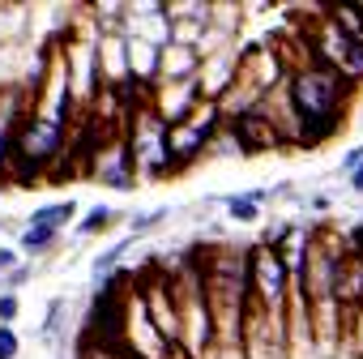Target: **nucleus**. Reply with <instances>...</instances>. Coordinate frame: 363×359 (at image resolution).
<instances>
[{"label":"nucleus","instance_id":"nucleus-12","mask_svg":"<svg viewBox=\"0 0 363 359\" xmlns=\"http://www.w3.org/2000/svg\"><path fill=\"white\" fill-rule=\"evenodd\" d=\"M65 308H69V299H65V295H56V299L48 304V321H43V329H39V338H43V342H56V329H60V321H65Z\"/></svg>","mask_w":363,"mask_h":359},{"label":"nucleus","instance_id":"nucleus-15","mask_svg":"<svg viewBox=\"0 0 363 359\" xmlns=\"http://www.w3.org/2000/svg\"><path fill=\"white\" fill-rule=\"evenodd\" d=\"M30 274H35V265H26V261H22L18 270H9L5 278H0V291H13V295H18V291L30 282Z\"/></svg>","mask_w":363,"mask_h":359},{"label":"nucleus","instance_id":"nucleus-1","mask_svg":"<svg viewBox=\"0 0 363 359\" xmlns=\"http://www.w3.org/2000/svg\"><path fill=\"white\" fill-rule=\"evenodd\" d=\"M346 82L320 65H303L291 73V107L299 116V145H320L342 124Z\"/></svg>","mask_w":363,"mask_h":359},{"label":"nucleus","instance_id":"nucleus-17","mask_svg":"<svg viewBox=\"0 0 363 359\" xmlns=\"http://www.w3.org/2000/svg\"><path fill=\"white\" fill-rule=\"evenodd\" d=\"M359 162H363V145H354V150H346V154H342V171H346V175H350Z\"/></svg>","mask_w":363,"mask_h":359},{"label":"nucleus","instance_id":"nucleus-6","mask_svg":"<svg viewBox=\"0 0 363 359\" xmlns=\"http://www.w3.org/2000/svg\"><path fill=\"white\" fill-rule=\"evenodd\" d=\"M13 248H18V257H22L26 265L48 261V257L60 248V231H43V227H26V223H22V231H18Z\"/></svg>","mask_w":363,"mask_h":359},{"label":"nucleus","instance_id":"nucleus-13","mask_svg":"<svg viewBox=\"0 0 363 359\" xmlns=\"http://www.w3.org/2000/svg\"><path fill=\"white\" fill-rule=\"evenodd\" d=\"M18 316H22V295L0 291V325H13L18 329Z\"/></svg>","mask_w":363,"mask_h":359},{"label":"nucleus","instance_id":"nucleus-5","mask_svg":"<svg viewBox=\"0 0 363 359\" xmlns=\"http://www.w3.org/2000/svg\"><path fill=\"white\" fill-rule=\"evenodd\" d=\"M30 111L26 94L18 86H5L0 90V180L9 175V162H13V133L22 124V116Z\"/></svg>","mask_w":363,"mask_h":359},{"label":"nucleus","instance_id":"nucleus-11","mask_svg":"<svg viewBox=\"0 0 363 359\" xmlns=\"http://www.w3.org/2000/svg\"><path fill=\"white\" fill-rule=\"evenodd\" d=\"M171 219V206H158V210H145V214H133L128 219V231L133 236H145V231H154V227H162Z\"/></svg>","mask_w":363,"mask_h":359},{"label":"nucleus","instance_id":"nucleus-10","mask_svg":"<svg viewBox=\"0 0 363 359\" xmlns=\"http://www.w3.org/2000/svg\"><path fill=\"white\" fill-rule=\"evenodd\" d=\"M133 248V236L128 240H116V244H107L103 253H94V261H90V274L99 278V282H107L116 270H120V261H124V253Z\"/></svg>","mask_w":363,"mask_h":359},{"label":"nucleus","instance_id":"nucleus-16","mask_svg":"<svg viewBox=\"0 0 363 359\" xmlns=\"http://www.w3.org/2000/svg\"><path fill=\"white\" fill-rule=\"evenodd\" d=\"M18 265H22L18 248H13V244H0V278H5L9 270H18Z\"/></svg>","mask_w":363,"mask_h":359},{"label":"nucleus","instance_id":"nucleus-3","mask_svg":"<svg viewBox=\"0 0 363 359\" xmlns=\"http://www.w3.org/2000/svg\"><path fill=\"white\" fill-rule=\"evenodd\" d=\"M124 150H128L133 171H141V175H150V180H162V175L171 171V158H167V124L150 111V103L133 111Z\"/></svg>","mask_w":363,"mask_h":359},{"label":"nucleus","instance_id":"nucleus-2","mask_svg":"<svg viewBox=\"0 0 363 359\" xmlns=\"http://www.w3.org/2000/svg\"><path fill=\"white\" fill-rule=\"evenodd\" d=\"M65 145H69V124H56L48 116H35L26 111L18 133H13V162H9V175H26L35 180L39 171H48L56 158H65Z\"/></svg>","mask_w":363,"mask_h":359},{"label":"nucleus","instance_id":"nucleus-4","mask_svg":"<svg viewBox=\"0 0 363 359\" xmlns=\"http://www.w3.org/2000/svg\"><path fill=\"white\" fill-rule=\"evenodd\" d=\"M86 175L99 180V184L111 189V193H133L137 189V171L128 162L124 141H103V150H94V158L86 162Z\"/></svg>","mask_w":363,"mask_h":359},{"label":"nucleus","instance_id":"nucleus-8","mask_svg":"<svg viewBox=\"0 0 363 359\" xmlns=\"http://www.w3.org/2000/svg\"><path fill=\"white\" fill-rule=\"evenodd\" d=\"M265 197H269L265 189H252V193L223 197V206H227V219H231V223H257V219H261V201H265Z\"/></svg>","mask_w":363,"mask_h":359},{"label":"nucleus","instance_id":"nucleus-7","mask_svg":"<svg viewBox=\"0 0 363 359\" xmlns=\"http://www.w3.org/2000/svg\"><path fill=\"white\" fill-rule=\"evenodd\" d=\"M77 210H82V206H77L73 197L48 201V206H39V210L26 214V227H43V231H60V236H65V227L77 223Z\"/></svg>","mask_w":363,"mask_h":359},{"label":"nucleus","instance_id":"nucleus-14","mask_svg":"<svg viewBox=\"0 0 363 359\" xmlns=\"http://www.w3.org/2000/svg\"><path fill=\"white\" fill-rule=\"evenodd\" d=\"M0 359H22V333L13 325H0Z\"/></svg>","mask_w":363,"mask_h":359},{"label":"nucleus","instance_id":"nucleus-18","mask_svg":"<svg viewBox=\"0 0 363 359\" xmlns=\"http://www.w3.org/2000/svg\"><path fill=\"white\" fill-rule=\"evenodd\" d=\"M350 189H354V193H363V162L350 171Z\"/></svg>","mask_w":363,"mask_h":359},{"label":"nucleus","instance_id":"nucleus-9","mask_svg":"<svg viewBox=\"0 0 363 359\" xmlns=\"http://www.w3.org/2000/svg\"><path fill=\"white\" fill-rule=\"evenodd\" d=\"M120 223V210H111V206H94V210H86L82 219H77V240H90V236H103L107 227H116Z\"/></svg>","mask_w":363,"mask_h":359}]
</instances>
